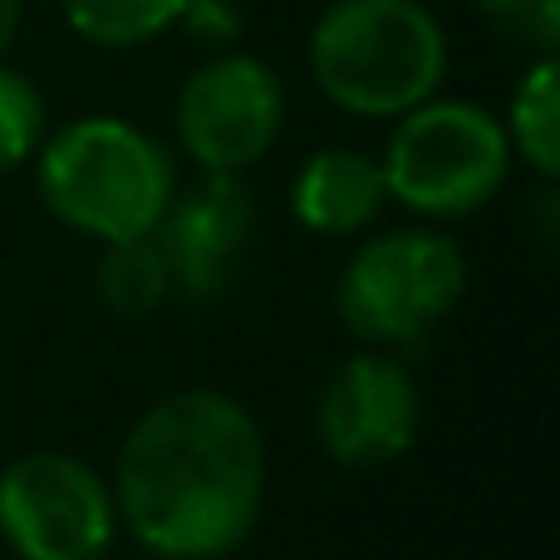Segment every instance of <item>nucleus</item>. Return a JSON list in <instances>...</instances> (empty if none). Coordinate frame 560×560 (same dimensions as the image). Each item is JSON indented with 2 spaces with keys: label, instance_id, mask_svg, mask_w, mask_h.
I'll list each match as a JSON object with an SVG mask.
<instances>
[{
  "label": "nucleus",
  "instance_id": "17",
  "mask_svg": "<svg viewBox=\"0 0 560 560\" xmlns=\"http://www.w3.org/2000/svg\"><path fill=\"white\" fill-rule=\"evenodd\" d=\"M15 30H20V0H0V55L10 49Z\"/></svg>",
  "mask_w": 560,
  "mask_h": 560
},
{
  "label": "nucleus",
  "instance_id": "6",
  "mask_svg": "<svg viewBox=\"0 0 560 560\" xmlns=\"http://www.w3.org/2000/svg\"><path fill=\"white\" fill-rule=\"evenodd\" d=\"M118 532L108 477L39 447L0 472V536L20 560H98Z\"/></svg>",
  "mask_w": 560,
  "mask_h": 560
},
{
  "label": "nucleus",
  "instance_id": "2",
  "mask_svg": "<svg viewBox=\"0 0 560 560\" xmlns=\"http://www.w3.org/2000/svg\"><path fill=\"white\" fill-rule=\"evenodd\" d=\"M35 183L65 226L94 242L153 236L177 192V167L153 133L124 118H74L35 153Z\"/></svg>",
  "mask_w": 560,
  "mask_h": 560
},
{
  "label": "nucleus",
  "instance_id": "9",
  "mask_svg": "<svg viewBox=\"0 0 560 560\" xmlns=\"http://www.w3.org/2000/svg\"><path fill=\"white\" fill-rule=\"evenodd\" d=\"M256 232V202L236 177L207 173L197 187L173 192L153 242L167 261L173 290L192 305H212L242 276L246 246Z\"/></svg>",
  "mask_w": 560,
  "mask_h": 560
},
{
  "label": "nucleus",
  "instance_id": "4",
  "mask_svg": "<svg viewBox=\"0 0 560 560\" xmlns=\"http://www.w3.org/2000/svg\"><path fill=\"white\" fill-rule=\"evenodd\" d=\"M384 187L418 217H467L502 192L512 143L497 114L467 98H428L398 118L384 153Z\"/></svg>",
  "mask_w": 560,
  "mask_h": 560
},
{
  "label": "nucleus",
  "instance_id": "1",
  "mask_svg": "<svg viewBox=\"0 0 560 560\" xmlns=\"http://www.w3.org/2000/svg\"><path fill=\"white\" fill-rule=\"evenodd\" d=\"M114 512L163 560H222L256 532L266 502V438L246 404L217 388L158 398L118 447Z\"/></svg>",
  "mask_w": 560,
  "mask_h": 560
},
{
  "label": "nucleus",
  "instance_id": "7",
  "mask_svg": "<svg viewBox=\"0 0 560 560\" xmlns=\"http://www.w3.org/2000/svg\"><path fill=\"white\" fill-rule=\"evenodd\" d=\"M285 124V89L256 55H212L177 94V138L202 173L242 177L276 148Z\"/></svg>",
  "mask_w": 560,
  "mask_h": 560
},
{
  "label": "nucleus",
  "instance_id": "12",
  "mask_svg": "<svg viewBox=\"0 0 560 560\" xmlns=\"http://www.w3.org/2000/svg\"><path fill=\"white\" fill-rule=\"evenodd\" d=\"M94 285L114 315H153L173 295V276L158 252L153 236H128V242H104V256L94 266Z\"/></svg>",
  "mask_w": 560,
  "mask_h": 560
},
{
  "label": "nucleus",
  "instance_id": "3",
  "mask_svg": "<svg viewBox=\"0 0 560 560\" xmlns=\"http://www.w3.org/2000/svg\"><path fill=\"white\" fill-rule=\"evenodd\" d=\"M310 74L335 108L404 118L447 74V35L423 0H335L310 35Z\"/></svg>",
  "mask_w": 560,
  "mask_h": 560
},
{
  "label": "nucleus",
  "instance_id": "5",
  "mask_svg": "<svg viewBox=\"0 0 560 560\" xmlns=\"http://www.w3.org/2000/svg\"><path fill=\"white\" fill-rule=\"evenodd\" d=\"M467 290V261L453 236L398 226L364 242L335 280V315L354 339L378 349L413 345L443 325Z\"/></svg>",
  "mask_w": 560,
  "mask_h": 560
},
{
  "label": "nucleus",
  "instance_id": "15",
  "mask_svg": "<svg viewBox=\"0 0 560 560\" xmlns=\"http://www.w3.org/2000/svg\"><path fill=\"white\" fill-rule=\"evenodd\" d=\"M482 20H492L502 35L532 45L536 55L560 49V0H467Z\"/></svg>",
  "mask_w": 560,
  "mask_h": 560
},
{
  "label": "nucleus",
  "instance_id": "10",
  "mask_svg": "<svg viewBox=\"0 0 560 560\" xmlns=\"http://www.w3.org/2000/svg\"><path fill=\"white\" fill-rule=\"evenodd\" d=\"M388 187L378 158L359 148H325L300 163L290 183V212L315 236H359L384 212Z\"/></svg>",
  "mask_w": 560,
  "mask_h": 560
},
{
  "label": "nucleus",
  "instance_id": "11",
  "mask_svg": "<svg viewBox=\"0 0 560 560\" xmlns=\"http://www.w3.org/2000/svg\"><path fill=\"white\" fill-rule=\"evenodd\" d=\"M506 143L522 153V163L536 177L556 183L560 177V65L556 55H541L522 74L512 94V114H506Z\"/></svg>",
  "mask_w": 560,
  "mask_h": 560
},
{
  "label": "nucleus",
  "instance_id": "13",
  "mask_svg": "<svg viewBox=\"0 0 560 560\" xmlns=\"http://www.w3.org/2000/svg\"><path fill=\"white\" fill-rule=\"evenodd\" d=\"M74 35L104 49H133L177 25L187 0H59Z\"/></svg>",
  "mask_w": 560,
  "mask_h": 560
},
{
  "label": "nucleus",
  "instance_id": "16",
  "mask_svg": "<svg viewBox=\"0 0 560 560\" xmlns=\"http://www.w3.org/2000/svg\"><path fill=\"white\" fill-rule=\"evenodd\" d=\"M177 25L187 30V39H192L197 49L226 55V49L242 39V10H236V0H187Z\"/></svg>",
  "mask_w": 560,
  "mask_h": 560
},
{
  "label": "nucleus",
  "instance_id": "14",
  "mask_svg": "<svg viewBox=\"0 0 560 560\" xmlns=\"http://www.w3.org/2000/svg\"><path fill=\"white\" fill-rule=\"evenodd\" d=\"M45 124H49V114H45L39 89L30 84L20 69L0 65V173L30 163V158L39 153Z\"/></svg>",
  "mask_w": 560,
  "mask_h": 560
},
{
  "label": "nucleus",
  "instance_id": "8",
  "mask_svg": "<svg viewBox=\"0 0 560 560\" xmlns=\"http://www.w3.org/2000/svg\"><path fill=\"white\" fill-rule=\"evenodd\" d=\"M423 428V398L398 359L364 354L345 359L319 388L315 433L335 463L345 467H384L418 443Z\"/></svg>",
  "mask_w": 560,
  "mask_h": 560
}]
</instances>
